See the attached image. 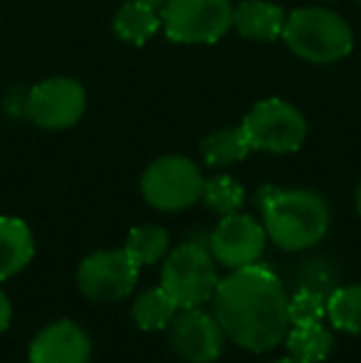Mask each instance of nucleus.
Here are the masks:
<instances>
[{
	"instance_id": "obj_11",
	"label": "nucleus",
	"mask_w": 361,
	"mask_h": 363,
	"mask_svg": "<svg viewBox=\"0 0 361 363\" xmlns=\"http://www.w3.org/2000/svg\"><path fill=\"white\" fill-rule=\"evenodd\" d=\"M171 349L186 363H213L226 349V331L208 311L191 306L181 309L169 324Z\"/></svg>"
},
{
	"instance_id": "obj_19",
	"label": "nucleus",
	"mask_w": 361,
	"mask_h": 363,
	"mask_svg": "<svg viewBox=\"0 0 361 363\" xmlns=\"http://www.w3.org/2000/svg\"><path fill=\"white\" fill-rule=\"evenodd\" d=\"M124 250L139 267H151L169 255L171 238L161 225H139L129 233Z\"/></svg>"
},
{
	"instance_id": "obj_25",
	"label": "nucleus",
	"mask_w": 361,
	"mask_h": 363,
	"mask_svg": "<svg viewBox=\"0 0 361 363\" xmlns=\"http://www.w3.org/2000/svg\"><path fill=\"white\" fill-rule=\"evenodd\" d=\"M139 3H146V5H151V8H156V10H161L164 8L169 0H139Z\"/></svg>"
},
{
	"instance_id": "obj_8",
	"label": "nucleus",
	"mask_w": 361,
	"mask_h": 363,
	"mask_svg": "<svg viewBox=\"0 0 361 363\" xmlns=\"http://www.w3.org/2000/svg\"><path fill=\"white\" fill-rule=\"evenodd\" d=\"M139 269L126 250H96L79 262L77 289L94 304H114L134 291Z\"/></svg>"
},
{
	"instance_id": "obj_22",
	"label": "nucleus",
	"mask_w": 361,
	"mask_h": 363,
	"mask_svg": "<svg viewBox=\"0 0 361 363\" xmlns=\"http://www.w3.org/2000/svg\"><path fill=\"white\" fill-rule=\"evenodd\" d=\"M327 316V294L309 287H299L289 296V321L292 324H312Z\"/></svg>"
},
{
	"instance_id": "obj_4",
	"label": "nucleus",
	"mask_w": 361,
	"mask_h": 363,
	"mask_svg": "<svg viewBox=\"0 0 361 363\" xmlns=\"http://www.w3.org/2000/svg\"><path fill=\"white\" fill-rule=\"evenodd\" d=\"M221 282L218 262L201 242H181L169 250L161 267V287L171 294L179 309L201 306L213 299Z\"/></svg>"
},
{
	"instance_id": "obj_9",
	"label": "nucleus",
	"mask_w": 361,
	"mask_h": 363,
	"mask_svg": "<svg viewBox=\"0 0 361 363\" xmlns=\"http://www.w3.org/2000/svg\"><path fill=\"white\" fill-rule=\"evenodd\" d=\"M87 109V91L72 77H50L30 89L25 114L40 129L62 131L74 126Z\"/></svg>"
},
{
	"instance_id": "obj_15",
	"label": "nucleus",
	"mask_w": 361,
	"mask_h": 363,
	"mask_svg": "<svg viewBox=\"0 0 361 363\" xmlns=\"http://www.w3.org/2000/svg\"><path fill=\"white\" fill-rule=\"evenodd\" d=\"M161 28V10L151 8L146 3H139V0H129L124 3L119 10L114 13V20H111V30L114 35L121 40V43L129 45H146Z\"/></svg>"
},
{
	"instance_id": "obj_6",
	"label": "nucleus",
	"mask_w": 361,
	"mask_h": 363,
	"mask_svg": "<svg viewBox=\"0 0 361 363\" xmlns=\"http://www.w3.org/2000/svg\"><path fill=\"white\" fill-rule=\"evenodd\" d=\"M243 131L252 151L294 153L307 139V119L294 104L284 99H262L243 119Z\"/></svg>"
},
{
	"instance_id": "obj_21",
	"label": "nucleus",
	"mask_w": 361,
	"mask_h": 363,
	"mask_svg": "<svg viewBox=\"0 0 361 363\" xmlns=\"http://www.w3.org/2000/svg\"><path fill=\"white\" fill-rule=\"evenodd\" d=\"M201 201L211 208L218 216H233L243 208L245 203V191L243 186L231 176H213L203 183V196Z\"/></svg>"
},
{
	"instance_id": "obj_23",
	"label": "nucleus",
	"mask_w": 361,
	"mask_h": 363,
	"mask_svg": "<svg viewBox=\"0 0 361 363\" xmlns=\"http://www.w3.org/2000/svg\"><path fill=\"white\" fill-rule=\"evenodd\" d=\"M299 287L317 289L329 296V291L337 287V272L327 259H312L302 267V284Z\"/></svg>"
},
{
	"instance_id": "obj_10",
	"label": "nucleus",
	"mask_w": 361,
	"mask_h": 363,
	"mask_svg": "<svg viewBox=\"0 0 361 363\" xmlns=\"http://www.w3.org/2000/svg\"><path fill=\"white\" fill-rule=\"evenodd\" d=\"M265 225L248 213L223 216L208 238V250L213 259L228 269H240L255 264L265 250Z\"/></svg>"
},
{
	"instance_id": "obj_26",
	"label": "nucleus",
	"mask_w": 361,
	"mask_h": 363,
	"mask_svg": "<svg viewBox=\"0 0 361 363\" xmlns=\"http://www.w3.org/2000/svg\"><path fill=\"white\" fill-rule=\"evenodd\" d=\"M354 203H357V213L361 218V181H359V188H357V196H354Z\"/></svg>"
},
{
	"instance_id": "obj_18",
	"label": "nucleus",
	"mask_w": 361,
	"mask_h": 363,
	"mask_svg": "<svg viewBox=\"0 0 361 363\" xmlns=\"http://www.w3.org/2000/svg\"><path fill=\"white\" fill-rule=\"evenodd\" d=\"M179 314V304L171 299L164 287H151L141 291L131 306V319L141 331H161L169 329L174 316Z\"/></svg>"
},
{
	"instance_id": "obj_1",
	"label": "nucleus",
	"mask_w": 361,
	"mask_h": 363,
	"mask_svg": "<svg viewBox=\"0 0 361 363\" xmlns=\"http://www.w3.org/2000/svg\"><path fill=\"white\" fill-rule=\"evenodd\" d=\"M213 316L226 336L250 354H267L287 336L289 296L265 264H248L221 277L213 294Z\"/></svg>"
},
{
	"instance_id": "obj_28",
	"label": "nucleus",
	"mask_w": 361,
	"mask_h": 363,
	"mask_svg": "<svg viewBox=\"0 0 361 363\" xmlns=\"http://www.w3.org/2000/svg\"><path fill=\"white\" fill-rule=\"evenodd\" d=\"M359 3H361V0H359Z\"/></svg>"
},
{
	"instance_id": "obj_3",
	"label": "nucleus",
	"mask_w": 361,
	"mask_h": 363,
	"mask_svg": "<svg viewBox=\"0 0 361 363\" xmlns=\"http://www.w3.org/2000/svg\"><path fill=\"white\" fill-rule=\"evenodd\" d=\"M282 40L299 60L312 65H332L354 50V33L339 13L327 8L292 10L284 20Z\"/></svg>"
},
{
	"instance_id": "obj_27",
	"label": "nucleus",
	"mask_w": 361,
	"mask_h": 363,
	"mask_svg": "<svg viewBox=\"0 0 361 363\" xmlns=\"http://www.w3.org/2000/svg\"><path fill=\"white\" fill-rule=\"evenodd\" d=\"M270 363H299V361L292 359V356H287V359H277V361H270Z\"/></svg>"
},
{
	"instance_id": "obj_17",
	"label": "nucleus",
	"mask_w": 361,
	"mask_h": 363,
	"mask_svg": "<svg viewBox=\"0 0 361 363\" xmlns=\"http://www.w3.org/2000/svg\"><path fill=\"white\" fill-rule=\"evenodd\" d=\"M250 151H252V146H250V141H248L243 126L213 131V134H208L206 139L201 141L203 161L213 168L235 166V163L245 161Z\"/></svg>"
},
{
	"instance_id": "obj_14",
	"label": "nucleus",
	"mask_w": 361,
	"mask_h": 363,
	"mask_svg": "<svg viewBox=\"0 0 361 363\" xmlns=\"http://www.w3.org/2000/svg\"><path fill=\"white\" fill-rule=\"evenodd\" d=\"M35 257V238L20 218L0 216V282L20 274Z\"/></svg>"
},
{
	"instance_id": "obj_12",
	"label": "nucleus",
	"mask_w": 361,
	"mask_h": 363,
	"mask_svg": "<svg viewBox=\"0 0 361 363\" xmlns=\"http://www.w3.org/2000/svg\"><path fill=\"white\" fill-rule=\"evenodd\" d=\"M30 363H89L91 339L72 319H57L40 329L30 341Z\"/></svg>"
},
{
	"instance_id": "obj_16",
	"label": "nucleus",
	"mask_w": 361,
	"mask_h": 363,
	"mask_svg": "<svg viewBox=\"0 0 361 363\" xmlns=\"http://www.w3.org/2000/svg\"><path fill=\"white\" fill-rule=\"evenodd\" d=\"M284 344H287L289 356L299 363H322L334 351V334L324 329L322 321L292 324L284 336Z\"/></svg>"
},
{
	"instance_id": "obj_5",
	"label": "nucleus",
	"mask_w": 361,
	"mask_h": 363,
	"mask_svg": "<svg viewBox=\"0 0 361 363\" xmlns=\"http://www.w3.org/2000/svg\"><path fill=\"white\" fill-rule=\"evenodd\" d=\"M203 178L196 161L186 156H161L141 176V196L154 211L181 213L203 196Z\"/></svg>"
},
{
	"instance_id": "obj_20",
	"label": "nucleus",
	"mask_w": 361,
	"mask_h": 363,
	"mask_svg": "<svg viewBox=\"0 0 361 363\" xmlns=\"http://www.w3.org/2000/svg\"><path fill=\"white\" fill-rule=\"evenodd\" d=\"M327 316L334 329L361 336V284H347L329 291Z\"/></svg>"
},
{
	"instance_id": "obj_2",
	"label": "nucleus",
	"mask_w": 361,
	"mask_h": 363,
	"mask_svg": "<svg viewBox=\"0 0 361 363\" xmlns=\"http://www.w3.org/2000/svg\"><path fill=\"white\" fill-rule=\"evenodd\" d=\"M257 206L267 238L284 252L317 247L332 225L327 201L307 188L262 186L257 191Z\"/></svg>"
},
{
	"instance_id": "obj_24",
	"label": "nucleus",
	"mask_w": 361,
	"mask_h": 363,
	"mask_svg": "<svg viewBox=\"0 0 361 363\" xmlns=\"http://www.w3.org/2000/svg\"><path fill=\"white\" fill-rule=\"evenodd\" d=\"M10 321H13V304H10L8 294L0 289V334L8 329Z\"/></svg>"
},
{
	"instance_id": "obj_7",
	"label": "nucleus",
	"mask_w": 361,
	"mask_h": 363,
	"mask_svg": "<svg viewBox=\"0 0 361 363\" xmlns=\"http://www.w3.org/2000/svg\"><path fill=\"white\" fill-rule=\"evenodd\" d=\"M161 25L171 43L213 45L233 28L231 0H169Z\"/></svg>"
},
{
	"instance_id": "obj_13",
	"label": "nucleus",
	"mask_w": 361,
	"mask_h": 363,
	"mask_svg": "<svg viewBox=\"0 0 361 363\" xmlns=\"http://www.w3.org/2000/svg\"><path fill=\"white\" fill-rule=\"evenodd\" d=\"M284 20V10L270 0H243L238 8H233V28L240 33V38L255 43H274L282 38Z\"/></svg>"
}]
</instances>
